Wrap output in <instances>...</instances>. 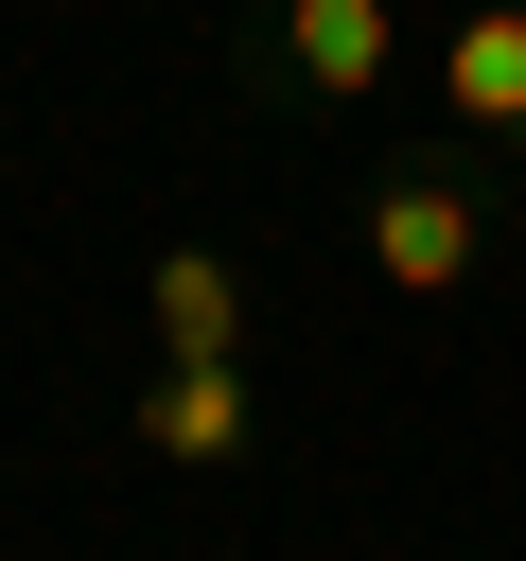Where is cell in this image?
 Listing matches in <instances>:
<instances>
[{
    "label": "cell",
    "instance_id": "cell-1",
    "mask_svg": "<svg viewBox=\"0 0 526 561\" xmlns=\"http://www.w3.org/2000/svg\"><path fill=\"white\" fill-rule=\"evenodd\" d=\"M245 70L281 88V105H386L403 88V0H263L245 18Z\"/></svg>",
    "mask_w": 526,
    "mask_h": 561
},
{
    "label": "cell",
    "instance_id": "cell-3",
    "mask_svg": "<svg viewBox=\"0 0 526 561\" xmlns=\"http://www.w3.org/2000/svg\"><path fill=\"white\" fill-rule=\"evenodd\" d=\"M421 88H438V123L491 158V140H526V0H456V35L421 53Z\"/></svg>",
    "mask_w": 526,
    "mask_h": 561
},
{
    "label": "cell",
    "instance_id": "cell-2",
    "mask_svg": "<svg viewBox=\"0 0 526 561\" xmlns=\"http://www.w3.org/2000/svg\"><path fill=\"white\" fill-rule=\"evenodd\" d=\"M473 263H491L473 158H403V175H368V280H403V298H456Z\"/></svg>",
    "mask_w": 526,
    "mask_h": 561
},
{
    "label": "cell",
    "instance_id": "cell-5",
    "mask_svg": "<svg viewBox=\"0 0 526 561\" xmlns=\"http://www.w3.org/2000/svg\"><path fill=\"white\" fill-rule=\"evenodd\" d=\"M263 438V368H140V456L158 473H228Z\"/></svg>",
    "mask_w": 526,
    "mask_h": 561
},
{
    "label": "cell",
    "instance_id": "cell-4",
    "mask_svg": "<svg viewBox=\"0 0 526 561\" xmlns=\"http://www.w3.org/2000/svg\"><path fill=\"white\" fill-rule=\"evenodd\" d=\"M140 351L158 368H245V263L228 245H158L140 263Z\"/></svg>",
    "mask_w": 526,
    "mask_h": 561
}]
</instances>
